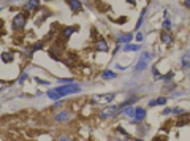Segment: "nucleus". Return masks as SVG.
Segmentation results:
<instances>
[{
    "label": "nucleus",
    "instance_id": "obj_1",
    "mask_svg": "<svg viewBox=\"0 0 190 141\" xmlns=\"http://www.w3.org/2000/svg\"><path fill=\"white\" fill-rule=\"evenodd\" d=\"M81 92V86L79 84H75V82H68V84H63V86H59L56 89H51L48 90V97L51 100H60L62 97H67V95H71V94H78Z\"/></svg>",
    "mask_w": 190,
    "mask_h": 141
},
{
    "label": "nucleus",
    "instance_id": "obj_2",
    "mask_svg": "<svg viewBox=\"0 0 190 141\" xmlns=\"http://www.w3.org/2000/svg\"><path fill=\"white\" fill-rule=\"evenodd\" d=\"M151 55H152V54H151V52H147V51H146V52H143V54H141V57H140V60H138V64L135 65V68H133L135 72H136V73L143 72V70L147 67V62H149V59H151Z\"/></svg>",
    "mask_w": 190,
    "mask_h": 141
},
{
    "label": "nucleus",
    "instance_id": "obj_3",
    "mask_svg": "<svg viewBox=\"0 0 190 141\" xmlns=\"http://www.w3.org/2000/svg\"><path fill=\"white\" fill-rule=\"evenodd\" d=\"M13 27H15V30H22L25 27V16L22 13H18V15L13 18Z\"/></svg>",
    "mask_w": 190,
    "mask_h": 141
},
{
    "label": "nucleus",
    "instance_id": "obj_4",
    "mask_svg": "<svg viewBox=\"0 0 190 141\" xmlns=\"http://www.w3.org/2000/svg\"><path fill=\"white\" fill-rule=\"evenodd\" d=\"M116 114H119V108L114 106V105H111V106H106V108L100 112V117H101V119H106V117H113V116H116Z\"/></svg>",
    "mask_w": 190,
    "mask_h": 141
},
{
    "label": "nucleus",
    "instance_id": "obj_5",
    "mask_svg": "<svg viewBox=\"0 0 190 141\" xmlns=\"http://www.w3.org/2000/svg\"><path fill=\"white\" fill-rule=\"evenodd\" d=\"M144 117H146V109L141 108V106H136V109H135V117L132 119V124H140Z\"/></svg>",
    "mask_w": 190,
    "mask_h": 141
},
{
    "label": "nucleus",
    "instance_id": "obj_6",
    "mask_svg": "<svg viewBox=\"0 0 190 141\" xmlns=\"http://www.w3.org/2000/svg\"><path fill=\"white\" fill-rule=\"evenodd\" d=\"M95 49L100 51V52H108V51H110L108 41H106V40H103V38H100L98 41H95Z\"/></svg>",
    "mask_w": 190,
    "mask_h": 141
},
{
    "label": "nucleus",
    "instance_id": "obj_7",
    "mask_svg": "<svg viewBox=\"0 0 190 141\" xmlns=\"http://www.w3.org/2000/svg\"><path fill=\"white\" fill-rule=\"evenodd\" d=\"M100 98H93V103H110L114 100V94H106V95H98Z\"/></svg>",
    "mask_w": 190,
    "mask_h": 141
},
{
    "label": "nucleus",
    "instance_id": "obj_8",
    "mask_svg": "<svg viewBox=\"0 0 190 141\" xmlns=\"http://www.w3.org/2000/svg\"><path fill=\"white\" fill-rule=\"evenodd\" d=\"M67 5H68L71 8V11H75V13L83 10V3H81L79 0H67Z\"/></svg>",
    "mask_w": 190,
    "mask_h": 141
},
{
    "label": "nucleus",
    "instance_id": "obj_9",
    "mask_svg": "<svg viewBox=\"0 0 190 141\" xmlns=\"http://www.w3.org/2000/svg\"><path fill=\"white\" fill-rule=\"evenodd\" d=\"M132 40H133V33H119L117 35V41H119V43H122V45L130 43Z\"/></svg>",
    "mask_w": 190,
    "mask_h": 141
},
{
    "label": "nucleus",
    "instance_id": "obj_10",
    "mask_svg": "<svg viewBox=\"0 0 190 141\" xmlns=\"http://www.w3.org/2000/svg\"><path fill=\"white\" fill-rule=\"evenodd\" d=\"M40 5V0H27V3L24 5V10L25 11H35Z\"/></svg>",
    "mask_w": 190,
    "mask_h": 141
},
{
    "label": "nucleus",
    "instance_id": "obj_11",
    "mask_svg": "<svg viewBox=\"0 0 190 141\" xmlns=\"http://www.w3.org/2000/svg\"><path fill=\"white\" fill-rule=\"evenodd\" d=\"M160 40H162V43L163 45H171V41H173V37H171V33L168 32V30H165V32H162V35H160Z\"/></svg>",
    "mask_w": 190,
    "mask_h": 141
},
{
    "label": "nucleus",
    "instance_id": "obj_12",
    "mask_svg": "<svg viewBox=\"0 0 190 141\" xmlns=\"http://www.w3.org/2000/svg\"><path fill=\"white\" fill-rule=\"evenodd\" d=\"M163 114H179V116H182V114H185V111L182 108H166V109H163Z\"/></svg>",
    "mask_w": 190,
    "mask_h": 141
},
{
    "label": "nucleus",
    "instance_id": "obj_13",
    "mask_svg": "<svg viewBox=\"0 0 190 141\" xmlns=\"http://www.w3.org/2000/svg\"><path fill=\"white\" fill-rule=\"evenodd\" d=\"M181 67L184 68V70H187V68H190V51H187L184 55H182V60H181Z\"/></svg>",
    "mask_w": 190,
    "mask_h": 141
},
{
    "label": "nucleus",
    "instance_id": "obj_14",
    "mask_svg": "<svg viewBox=\"0 0 190 141\" xmlns=\"http://www.w3.org/2000/svg\"><path fill=\"white\" fill-rule=\"evenodd\" d=\"M71 116H70V112L68 111H62L59 112V114H56V122H63V121H68Z\"/></svg>",
    "mask_w": 190,
    "mask_h": 141
},
{
    "label": "nucleus",
    "instance_id": "obj_15",
    "mask_svg": "<svg viewBox=\"0 0 190 141\" xmlns=\"http://www.w3.org/2000/svg\"><path fill=\"white\" fill-rule=\"evenodd\" d=\"M135 109H136V108H133V106H125L120 112H122L124 116H127V117H132V119H133V117H135Z\"/></svg>",
    "mask_w": 190,
    "mask_h": 141
},
{
    "label": "nucleus",
    "instance_id": "obj_16",
    "mask_svg": "<svg viewBox=\"0 0 190 141\" xmlns=\"http://www.w3.org/2000/svg\"><path fill=\"white\" fill-rule=\"evenodd\" d=\"M141 49V45H132V43H127L124 46V52H135V51H140Z\"/></svg>",
    "mask_w": 190,
    "mask_h": 141
},
{
    "label": "nucleus",
    "instance_id": "obj_17",
    "mask_svg": "<svg viewBox=\"0 0 190 141\" xmlns=\"http://www.w3.org/2000/svg\"><path fill=\"white\" fill-rule=\"evenodd\" d=\"M157 105H166V98L165 97H158L155 100L149 102V106H157Z\"/></svg>",
    "mask_w": 190,
    "mask_h": 141
},
{
    "label": "nucleus",
    "instance_id": "obj_18",
    "mask_svg": "<svg viewBox=\"0 0 190 141\" xmlns=\"http://www.w3.org/2000/svg\"><path fill=\"white\" fill-rule=\"evenodd\" d=\"M75 32H76L75 27H65V29L62 30V35H63V38H70Z\"/></svg>",
    "mask_w": 190,
    "mask_h": 141
},
{
    "label": "nucleus",
    "instance_id": "obj_19",
    "mask_svg": "<svg viewBox=\"0 0 190 141\" xmlns=\"http://www.w3.org/2000/svg\"><path fill=\"white\" fill-rule=\"evenodd\" d=\"M146 15H147V8H143V11H141V15H140V19H138V22H136V27L135 29H140V27L143 25V22H144V18H146Z\"/></svg>",
    "mask_w": 190,
    "mask_h": 141
},
{
    "label": "nucleus",
    "instance_id": "obj_20",
    "mask_svg": "<svg viewBox=\"0 0 190 141\" xmlns=\"http://www.w3.org/2000/svg\"><path fill=\"white\" fill-rule=\"evenodd\" d=\"M101 78L103 79H114L116 78V73L111 72V70H105V72L101 73Z\"/></svg>",
    "mask_w": 190,
    "mask_h": 141
},
{
    "label": "nucleus",
    "instance_id": "obj_21",
    "mask_svg": "<svg viewBox=\"0 0 190 141\" xmlns=\"http://www.w3.org/2000/svg\"><path fill=\"white\" fill-rule=\"evenodd\" d=\"M188 122H190V121H188V117H187V116L184 117V114H182V117H181L178 122H176V125H178V127H182V125H187Z\"/></svg>",
    "mask_w": 190,
    "mask_h": 141
},
{
    "label": "nucleus",
    "instance_id": "obj_22",
    "mask_svg": "<svg viewBox=\"0 0 190 141\" xmlns=\"http://www.w3.org/2000/svg\"><path fill=\"white\" fill-rule=\"evenodd\" d=\"M2 60L3 62H11L13 60V54L11 52H3L2 54Z\"/></svg>",
    "mask_w": 190,
    "mask_h": 141
},
{
    "label": "nucleus",
    "instance_id": "obj_23",
    "mask_svg": "<svg viewBox=\"0 0 190 141\" xmlns=\"http://www.w3.org/2000/svg\"><path fill=\"white\" fill-rule=\"evenodd\" d=\"M152 75H154V78H155V79H162V76H163V75H160V73H158L157 65H152Z\"/></svg>",
    "mask_w": 190,
    "mask_h": 141
},
{
    "label": "nucleus",
    "instance_id": "obj_24",
    "mask_svg": "<svg viewBox=\"0 0 190 141\" xmlns=\"http://www.w3.org/2000/svg\"><path fill=\"white\" fill-rule=\"evenodd\" d=\"M43 45H45L43 41H38V43H35V45H33V48L30 49V54H33V52H35V51H38V49H41V48H43Z\"/></svg>",
    "mask_w": 190,
    "mask_h": 141
},
{
    "label": "nucleus",
    "instance_id": "obj_25",
    "mask_svg": "<svg viewBox=\"0 0 190 141\" xmlns=\"http://www.w3.org/2000/svg\"><path fill=\"white\" fill-rule=\"evenodd\" d=\"M163 29H165V30H171V19H170V18H165V21H163Z\"/></svg>",
    "mask_w": 190,
    "mask_h": 141
},
{
    "label": "nucleus",
    "instance_id": "obj_26",
    "mask_svg": "<svg viewBox=\"0 0 190 141\" xmlns=\"http://www.w3.org/2000/svg\"><path fill=\"white\" fill-rule=\"evenodd\" d=\"M27 78H29V75H27V72H24V73L21 75V78L18 79V84H19V86H21V84H24V81H25Z\"/></svg>",
    "mask_w": 190,
    "mask_h": 141
},
{
    "label": "nucleus",
    "instance_id": "obj_27",
    "mask_svg": "<svg viewBox=\"0 0 190 141\" xmlns=\"http://www.w3.org/2000/svg\"><path fill=\"white\" fill-rule=\"evenodd\" d=\"M173 76H174V73H173V72H168L166 75H163V76H162V79H163V81H166V82H168L170 79H173Z\"/></svg>",
    "mask_w": 190,
    "mask_h": 141
},
{
    "label": "nucleus",
    "instance_id": "obj_28",
    "mask_svg": "<svg viewBox=\"0 0 190 141\" xmlns=\"http://www.w3.org/2000/svg\"><path fill=\"white\" fill-rule=\"evenodd\" d=\"M35 81L38 82V84H41V86H49V81H46V79H40V78H35Z\"/></svg>",
    "mask_w": 190,
    "mask_h": 141
},
{
    "label": "nucleus",
    "instance_id": "obj_29",
    "mask_svg": "<svg viewBox=\"0 0 190 141\" xmlns=\"http://www.w3.org/2000/svg\"><path fill=\"white\" fill-rule=\"evenodd\" d=\"M62 106H63V102H62V100H56V103H54L52 109H57V108H62Z\"/></svg>",
    "mask_w": 190,
    "mask_h": 141
},
{
    "label": "nucleus",
    "instance_id": "obj_30",
    "mask_svg": "<svg viewBox=\"0 0 190 141\" xmlns=\"http://www.w3.org/2000/svg\"><path fill=\"white\" fill-rule=\"evenodd\" d=\"M57 141H71V139H70V138H67L65 135H60V136L57 138Z\"/></svg>",
    "mask_w": 190,
    "mask_h": 141
},
{
    "label": "nucleus",
    "instance_id": "obj_31",
    "mask_svg": "<svg viewBox=\"0 0 190 141\" xmlns=\"http://www.w3.org/2000/svg\"><path fill=\"white\" fill-rule=\"evenodd\" d=\"M116 22H117V24H124V22H127V18H125V16H122V18H119Z\"/></svg>",
    "mask_w": 190,
    "mask_h": 141
},
{
    "label": "nucleus",
    "instance_id": "obj_32",
    "mask_svg": "<svg viewBox=\"0 0 190 141\" xmlns=\"http://www.w3.org/2000/svg\"><path fill=\"white\" fill-rule=\"evenodd\" d=\"M136 40H138V41H143V40H144V35H143L141 32H138V33H136Z\"/></svg>",
    "mask_w": 190,
    "mask_h": 141
},
{
    "label": "nucleus",
    "instance_id": "obj_33",
    "mask_svg": "<svg viewBox=\"0 0 190 141\" xmlns=\"http://www.w3.org/2000/svg\"><path fill=\"white\" fill-rule=\"evenodd\" d=\"M117 130H119V132H120L122 135H125V136H128V133H127V132H125L124 129H122V127H119V129H117Z\"/></svg>",
    "mask_w": 190,
    "mask_h": 141
},
{
    "label": "nucleus",
    "instance_id": "obj_34",
    "mask_svg": "<svg viewBox=\"0 0 190 141\" xmlns=\"http://www.w3.org/2000/svg\"><path fill=\"white\" fill-rule=\"evenodd\" d=\"M116 68H117V70H120V72H124V70H127V67H120L119 64L116 65Z\"/></svg>",
    "mask_w": 190,
    "mask_h": 141
},
{
    "label": "nucleus",
    "instance_id": "obj_35",
    "mask_svg": "<svg viewBox=\"0 0 190 141\" xmlns=\"http://www.w3.org/2000/svg\"><path fill=\"white\" fill-rule=\"evenodd\" d=\"M125 2H127V3H130V5H133V7L136 5V0H125Z\"/></svg>",
    "mask_w": 190,
    "mask_h": 141
},
{
    "label": "nucleus",
    "instance_id": "obj_36",
    "mask_svg": "<svg viewBox=\"0 0 190 141\" xmlns=\"http://www.w3.org/2000/svg\"><path fill=\"white\" fill-rule=\"evenodd\" d=\"M184 5H185V7L190 10V0H184Z\"/></svg>",
    "mask_w": 190,
    "mask_h": 141
},
{
    "label": "nucleus",
    "instance_id": "obj_37",
    "mask_svg": "<svg viewBox=\"0 0 190 141\" xmlns=\"http://www.w3.org/2000/svg\"><path fill=\"white\" fill-rule=\"evenodd\" d=\"M2 27H3V21H2V19H0V29H2Z\"/></svg>",
    "mask_w": 190,
    "mask_h": 141
},
{
    "label": "nucleus",
    "instance_id": "obj_38",
    "mask_svg": "<svg viewBox=\"0 0 190 141\" xmlns=\"http://www.w3.org/2000/svg\"><path fill=\"white\" fill-rule=\"evenodd\" d=\"M133 141H143V139H141V138H135Z\"/></svg>",
    "mask_w": 190,
    "mask_h": 141
},
{
    "label": "nucleus",
    "instance_id": "obj_39",
    "mask_svg": "<svg viewBox=\"0 0 190 141\" xmlns=\"http://www.w3.org/2000/svg\"><path fill=\"white\" fill-rule=\"evenodd\" d=\"M45 2H49V0H45Z\"/></svg>",
    "mask_w": 190,
    "mask_h": 141
}]
</instances>
